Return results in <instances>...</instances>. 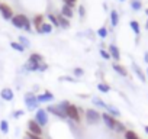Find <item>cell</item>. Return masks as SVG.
<instances>
[{
  "mask_svg": "<svg viewBox=\"0 0 148 139\" xmlns=\"http://www.w3.org/2000/svg\"><path fill=\"white\" fill-rule=\"evenodd\" d=\"M23 103H25V106H26V110H29V112H36V110L39 109V102H38L36 94H35L34 91L25 93V96H23Z\"/></svg>",
  "mask_w": 148,
  "mask_h": 139,
  "instance_id": "1",
  "label": "cell"
},
{
  "mask_svg": "<svg viewBox=\"0 0 148 139\" xmlns=\"http://www.w3.org/2000/svg\"><path fill=\"white\" fill-rule=\"evenodd\" d=\"M84 117H86V123L87 125H99L102 120V113L97 109H87L84 110Z\"/></svg>",
  "mask_w": 148,
  "mask_h": 139,
  "instance_id": "2",
  "label": "cell"
},
{
  "mask_svg": "<svg viewBox=\"0 0 148 139\" xmlns=\"http://www.w3.org/2000/svg\"><path fill=\"white\" fill-rule=\"evenodd\" d=\"M67 120L70 122H74V123H80L82 122V114H80V110H79V106L76 104H70V107L67 109Z\"/></svg>",
  "mask_w": 148,
  "mask_h": 139,
  "instance_id": "3",
  "label": "cell"
},
{
  "mask_svg": "<svg viewBox=\"0 0 148 139\" xmlns=\"http://www.w3.org/2000/svg\"><path fill=\"white\" fill-rule=\"evenodd\" d=\"M34 120L41 126V127H45L47 125H48V122H49V117H48V112L45 110V109H38L36 112H35V117H34Z\"/></svg>",
  "mask_w": 148,
  "mask_h": 139,
  "instance_id": "4",
  "label": "cell"
},
{
  "mask_svg": "<svg viewBox=\"0 0 148 139\" xmlns=\"http://www.w3.org/2000/svg\"><path fill=\"white\" fill-rule=\"evenodd\" d=\"M116 117H113V116H110L108 112H103L102 113V122L105 123V126L108 127V129H110V130H115V125H116Z\"/></svg>",
  "mask_w": 148,
  "mask_h": 139,
  "instance_id": "5",
  "label": "cell"
},
{
  "mask_svg": "<svg viewBox=\"0 0 148 139\" xmlns=\"http://www.w3.org/2000/svg\"><path fill=\"white\" fill-rule=\"evenodd\" d=\"M26 125H28V132H31V133H34V135H38V136H42L44 130H42V127H41L34 119L28 120Z\"/></svg>",
  "mask_w": 148,
  "mask_h": 139,
  "instance_id": "6",
  "label": "cell"
},
{
  "mask_svg": "<svg viewBox=\"0 0 148 139\" xmlns=\"http://www.w3.org/2000/svg\"><path fill=\"white\" fill-rule=\"evenodd\" d=\"M45 110H47L48 113H51L52 116H55V117H60V119H67V116H65V114L60 110L58 104H52V103H51V104H48V106H47V109H45Z\"/></svg>",
  "mask_w": 148,
  "mask_h": 139,
  "instance_id": "7",
  "label": "cell"
},
{
  "mask_svg": "<svg viewBox=\"0 0 148 139\" xmlns=\"http://www.w3.org/2000/svg\"><path fill=\"white\" fill-rule=\"evenodd\" d=\"M0 13H2L3 19H6V20H10V19L15 16L12 7H10L9 5H6V3H0Z\"/></svg>",
  "mask_w": 148,
  "mask_h": 139,
  "instance_id": "8",
  "label": "cell"
},
{
  "mask_svg": "<svg viewBox=\"0 0 148 139\" xmlns=\"http://www.w3.org/2000/svg\"><path fill=\"white\" fill-rule=\"evenodd\" d=\"M0 99L3 102H13L15 99V91L10 87H5L2 91H0Z\"/></svg>",
  "mask_w": 148,
  "mask_h": 139,
  "instance_id": "9",
  "label": "cell"
},
{
  "mask_svg": "<svg viewBox=\"0 0 148 139\" xmlns=\"http://www.w3.org/2000/svg\"><path fill=\"white\" fill-rule=\"evenodd\" d=\"M25 19H26V15L19 13V15H15V16L10 19V22H12V25H13L15 28H18V29H23V22H25Z\"/></svg>",
  "mask_w": 148,
  "mask_h": 139,
  "instance_id": "10",
  "label": "cell"
},
{
  "mask_svg": "<svg viewBox=\"0 0 148 139\" xmlns=\"http://www.w3.org/2000/svg\"><path fill=\"white\" fill-rule=\"evenodd\" d=\"M36 99H38V102H39V104L41 103H51V102H54V94L51 93V91H48V90H45L42 94H36Z\"/></svg>",
  "mask_w": 148,
  "mask_h": 139,
  "instance_id": "11",
  "label": "cell"
},
{
  "mask_svg": "<svg viewBox=\"0 0 148 139\" xmlns=\"http://www.w3.org/2000/svg\"><path fill=\"white\" fill-rule=\"evenodd\" d=\"M108 52L110 54V58L115 59V62H119V59H121V51H119V48H118L115 44H110V45H109Z\"/></svg>",
  "mask_w": 148,
  "mask_h": 139,
  "instance_id": "12",
  "label": "cell"
},
{
  "mask_svg": "<svg viewBox=\"0 0 148 139\" xmlns=\"http://www.w3.org/2000/svg\"><path fill=\"white\" fill-rule=\"evenodd\" d=\"M23 70L26 73H36L38 70H39V62H35V61H31L28 59L23 65Z\"/></svg>",
  "mask_w": 148,
  "mask_h": 139,
  "instance_id": "13",
  "label": "cell"
},
{
  "mask_svg": "<svg viewBox=\"0 0 148 139\" xmlns=\"http://www.w3.org/2000/svg\"><path fill=\"white\" fill-rule=\"evenodd\" d=\"M132 70H134V73H135V76L139 78V81L141 83H147V76H145V73L141 70V67L138 65V64H132Z\"/></svg>",
  "mask_w": 148,
  "mask_h": 139,
  "instance_id": "14",
  "label": "cell"
},
{
  "mask_svg": "<svg viewBox=\"0 0 148 139\" xmlns=\"http://www.w3.org/2000/svg\"><path fill=\"white\" fill-rule=\"evenodd\" d=\"M112 68H113V71H115L116 74H119L121 77H128V70H126L122 64L113 62V64H112Z\"/></svg>",
  "mask_w": 148,
  "mask_h": 139,
  "instance_id": "15",
  "label": "cell"
},
{
  "mask_svg": "<svg viewBox=\"0 0 148 139\" xmlns=\"http://www.w3.org/2000/svg\"><path fill=\"white\" fill-rule=\"evenodd\" d=\"M52 28H54V26H52L49 22H44V23L36 29V32H38V33H51V32H52Z\"/></svg>",
  "mask_w": 148,
  "mask_h": 139,
  "instance_id": "16",
  "label": "cell"
},
{
  "mask_svg": "<svg viewBox=\"0 0 148 139\" xmlns=\"http://www.w3.org/2000/svg\"><path fill=\"white\" fill-rule=\"evenodd\" d=\"M92 103H93L96 107L103 109V110H106V107H108V103L103 102V100H102L100 97H97V96H93V97H92Z\"/></svg>",
  "mask_w": 148,
  "mask_h": 139,
  "instance_id": "17",
  "label": "cell"
},
{
  "mask_svg": "<svg viewBox=\"0 0 148 139\" xmlns=\"http://www.w3.org/2000/svg\"><path fill=\"white\" fill-rule=\"evenodd\" d=\"M57 19H58V25H60V28H62V29H68V28H70V19L64 18L61 13L57 15Z\"/></svg>",
  "mask_w": 148,
  "mask_h": 139,
  "instance_id": "18",
  "label": "cell"
},
{
  "mask_svg": "<svg viewBox=\"0 0 148 139\" xmlns=\"http://www.w3.org/2000/svg\"><path fill=\"white\" fill-rule=\"evenodd\" d=\"M105 112H108L110 116H113V117H119L121 116V110L116 107V106H113V104H108V107H106V110Z\"/></svg>",
  "mask_w": 148,
  "mask_h": 139,
  "instance_id": "19",
  "label": "cell"
},
{
  "mask_svg": "<svg viewBox=\"0 0 148 139\" xmlns=\"http://www.w3.org/2000/svg\"><path fill=\"white\" fill-rule=\"evenodd\" d=\"M61 15H62L64 18H67V19H71V18H73V15H74L73 7H70V6L64 5V6L61 7Z\"/></svg>",
  "mask_w": 148,
  "mask_h": 139,
  "instance_id": "20",
  "label": "cell"
},
{
  "mask_svg": "<svg viewBox=\"0 0 148 139\" xmlns=\"http://www.w3.org/2000/svg\"><path fill=\"white\" fill-rule=\"evenodd\" d=\"M123 139H141V138H139V135H138L135 130H132V129H126L125 133H123Z\"/></svg>",
  "mask_w": 148,
  "mask_h": 139,
  "instance_id": "21",
  "label": "cell"
},
{
  "mask_svg": "<svg viewBox=\"0 0 148 139\" xmlns=\"http://www.w3.org/2000/svg\"><path fill=\"white\" fill-rule=\"evenodd\" d=\"M118 23H119V13L116 10H112L110 12V25L115 28V26H118Z\"/></svg>",
  "mask_w": 148,
  "mask_h": 139,
  "instance_id": "22",
  "label": "cell"
},
{
  "mask_svg": "<svg viewBox=\"0 0 148 139\" xmlns=\"http://www.w3.org/2000/svg\"><path fill=\"white\" fill-rule=\"evenodd\" d=\"M44 22H45V20H44V16H42V15H36V16L32 19V25L35 26V29H38Z\"/></svg>",
  "mask_w": 148,
  "mask_h": 139,
  "instance_id": "23",
  "label": "cell"
},
{
  "mask_svg": "<svg viewBox=\"0 0 148 139\" xmlns=\"http://www.w3.org/2000/svg\"><path fill=\"white\" fill-rule=\"evenodd\" d=\"M0 132H2L3 135H8L9 133V122L6 119L0 120Z\"/></svg>",
  "mask_w": 148,
  "mask_h": 139,
  "instance_id": "24",
  "label": "cell"
},
{
  "mask_svg": "<svg viewBox=\"0 0 148 139\" xmlns=\"http://www.w3.org/2000/svg\"><path fill=\"white\" fill-rule=\"evenodd\" d=\"M129 26H131V29L134 31V33H135L136 36L141 33V28H139V23H138L136 20H131V22H129Z\"/></svg>",
  "mask_w": 148,
  "mask_h": 139,
  "instance_id": "25",
  "label": "cell"
},
{
  "mask_svg": "<svg viewBox=\"0 0 148 139\" xmlns=\"http://www.w3.org/2000/svg\"><path fill=\"white\" fill-rule=\"evenodd\" d=\"M28 59H31V61H35V62H44V57L41 55V54H38V52H32L31 55H29V58Z\"/></svg>",
  "mask_w": 148,
  "mask_h": 139,
  "instance_id": "26",
  "label": "cell"
},
{
  "mask_svg": "<svg viewBox=\"0 0 148 139\" xmlns=\"http://www.w3.org/2000/svg\"><path fill=\"white\" fill-rule=\"evenodd\" d=\"M57 104H58L60 110H61V112L65 114V113H67V109L70 107V104H71V103H70L68 100H62V102H60V103H57ZM65 116H67V114H65Z\"/></svg>",
  "mask_w": 148,
  "mask_h": 139,
  "instance_id": "27",
  "label": "cell"
},
{
  "mask_svg": "<svg viewBox=\"0 0 148 139\" xmlns=\"http://www.w3.org/2000/svg\"><path fill=\"white\" fill-rule=\"evenodd\" d=\"M10 46H12V49H15V51H18V52H25V49H26L22 44L15 42V41H12V42H10Z\"/></svg>",
  "mask_w": 148,
  "mask_h": 139,
  "instance_id": "28",
  "label": "cell"
},
{
  "mask_svg": "<svg viewBox=\"0 0 148 139\" xmlns=\"http://www.w3.org/2000/svg\"><path fill=\"white\" fill-rule=\"evenodd\" d=\"M97 90H99L100 93H105V94H106V93L110 91V86H109L108 83H99V84H97Z\"/></svg>",
  "mask_w": 148,
  "mask_h": 139,
  "instance_id": "29",
  "label": "cell"
},
{
  "mask_svg": "<svg viewBox=\"0 0 148 139\" xmlns=\"http://www.w3.org/2000/svg\"><path fill=\"white\" fill-rule=\"evenodd\" d=\"M125 130H126V126L122 123V122H119V120H116V125H115V132L116 133H125Z\"/></svg>",
  "mask_w": 148,
  "mask_h": 139,
  "instance_id": "30",
  "label": "cell"
},
{
  "mask_svg": "<svg viewBox=\"0 0 148 139\" xmlns=\"http://www.w3.org/2000/svg\"><path fill=\"white\" fill-rule=\"evenodd\" d=\"M131 7H132V10H135V12L141 10V9H142L141 0H131Z\"/></svg>",
  "mask_w": 148,
  "mask_h": 139,
  "instance_id": "31",
  "label": "cell"
},
{
  "mask_svg": "<svg viewBox=\"0 0 148 139\" xmlns=\"http://www.w3.org/2000/svg\"><path fill=\"white\" fill-rule=\"evenodd\" d=\"M47 19L49 20V23H51L52 26H57V28L60 26V25H58V19H57V16H55V15H52V13H48V15H47Z\"/></svg>",
  "mask_w": 148,
  "mask_h": 139,
  "instance_id": "32",
  "label": "cell"
},
{
  "mask_svg": "<svg viewBox=\"0 0 148 139\" xmlns=\"http://www.w3.org/2000/svg\"><path fill=\"white\" fill-rule=\"evenodd\" d=\"M73 74H74V77H76V78H80V77H83V74H84V70L80 68V67H76V68L73 70Z\"/></svg>",
  "mask_w": 148,
  "mask_h": 139,
  "instance_id": "33",
  "label": "cell"
},
{
  "mask_svg": "<svg viewBox=\"0 0 148 139\" xmlns=\"http://www.w3.org/2000/svg\"><path fill=\"white\" fill-rule=\"evenodd\" d=\"M108 29H106V26H102V28H99L97 29V35H99V38H102V39H105L106 36H108Z\"/></svg>",
  "mask_w": 148,
  "mask_h": 139,
  "instance_id": "34",
  "label": "cell"
},
{
  "mask_svg": "<svg viewBox=\"0 0 148 139\" xmlns=\"http://www.w3.org/2000/svg\"><path fill=\"white\" fill-rule=\"evenodd\" d=\"M18 42H19V44H22L25 48H29V46H31V41H29L26 36H23V35H22V36H19V41H18Z\"/></svg>",
  "mask_w": 148,
  "mask_h": 139,
  "instance_id": "35",
  "label": "cell"
},
{
  "mask_svg": "<svg viewBox=\"0 0 148 139\" xmlns=\"http://www.w3.org/2000/svg\"><path fill=\"white\" fill-rule=\"evenodd\" d=\"M23 31H26V32H31V31H32V22L29 20L28 16H26L25 22H23Z\"/></svg>",
  "mask_w": 148,
  "mask_h": 139,
  "instance_id": "36",
  "label": "cell"
},
{
  "mask_svg": "<svg viewBox=\"0 0 148 139\" xmlns=\"http://www.w3.org/2000/svg\"><path fill=\"white\" fill-rule=\"evenodd\" d=\"M60 80H61V81H70V83H79V78L70 77V76H64V77H61Z\"/></svg>",
  "mask_w": 148,
  "mask_h": 139,
  "instance_id": "37",
  "label": "cell"
},
{
  "mask_svg": "<svg viewBox=\"0 0 148 139\" xmlns=\"http://www.w3.org/2000/svg\"><path fill=\"white\" fill-rule=\"evenodd\" d=\"M100 57L103 58V59H110V54L108 52V49H103V48H100Z\"/></svg>",
  "mask_w": 148,
  "mask_h": 139,
  "instance_id": "38",
  "label": "cell"
},
{
  "mask_svg": "<svg viewBox=\"0 0 148 139\" xmlns=\"http://www.w3.org/2000/svg\"><path fill=\"white\" fill-rule=\"evenodd\" d=\"M25 114V110H22V109H19V110H16V112H13V114H12V117L13 119H19V117H22Z\"/></svg>",
  "mask_w": 148,
  "mask_h": 139,
  "instance_id": "39",
  "label": "cell"
},
{
  "mask_svg": "<svg viewBox=\"0 0 148 139\" xmlns=\"http://www.w3.org/2000/svg\"><path fill=\"white\" fill-rule=\"evenodd\" d=\"M23 139H42V138L38 136V135H34V133H31V132H26L25 136H23Z\"/></svg>",
  "mask_w": 148,
  "mask_h": 139,
  "instance_id": "40",
  "label": "cell"
},
{
  "mask_svg": "<svg viewBox=\"0 0 148 139\" xmlns=\"http://www.w3.org/2000/svg\"><path fill=\"white\" fill-rule=\"evenodd\" d=\"M48 70V64L47 62H41L39 64V70H38V73H45Z\"/></svg>",
  "mask_w": 148,
  "mask_h": 139,
  "instance_id": "41",
  "label": "cell"
},
{
  "mask_svg": "<svg viewBox=\"0 0 148 139\" xmlns=\"http://www.w3.org/2000/svg\"><path fill=\"white\" fill-rule=\"evenodd\" d=\"M62 2H64V5H67L70 7H74V6H76V3H77V0H62Z\"/></svg>",
  "mask_w": 148,
  "mask_h": 139,
  "instance_id": "42",
  "label": "cell"
},
{
  "mask_svg": "<svg viewBox=\"0 0 148 139\" xmlns=\"http://www.w3.org/2000/svg\"><path fill=\"white\" fill-rule=\"evenodd\" d=\"M79 15H80V18H84V16H86V9H84V6H80V7H79Z\"/></svg>",
  "mask_w": 148,
  "mask_h": 139,
  "instance_id": "43",
  "label": "cell"
},
{
  "mask_svg": "<svg viewBox=\"0 0 148 139\" xmlns=\"http://www.w3.org/2000/svg\"><path fill=\"white\" fill-rule=\"evenodd\" d=\"M144 61L148 64V52H145V54H144Z\"/></svg>",
  "mask_w": 148,
  "mask_h": 139,
  "instance_id": "44",
  "label": "cell"
},
{
  "mask_svg": "<svg viewBox=\"0 0 148 139\" xmlns=\"http://www.w3.org/2000/svg\"><path fill=\"white\" fill-rule=\"evenodd\" d=\"M144 130H145V133L148 135V125H145V126H144Z\"/></svg>",
  "mask_w": 148,
  "mask_h": 139,
  "instance_id": "45",
  "label": "cell"
},
{
  "mask_svg": "<svg viewBox=\"0 0 148 139\" xmlns=\"http://www.w3.org/2000/svg\"><path fill=\"white\" fill-rule=\"evenodd\" d=\"M145 29L148 31V20H147V23H145Z\"/></svg>",
  "mask_w": 148,
  "mask_h": 139,
  "instance_id": "46",
  "label": "cell"
},
{
  "mask_svg": "<svg viewBox=\"0 0 148 139\" xmlns=\"http://www.w3.org/2000/svg\"><path fill=\"white\" fill-rule=\"evenodd\" d=\"M145 76H147V81H148V68H147V74Z\"/></svg>",
  "mask_w": 148,
  "mask_h": 139,
  "instance_id": "47",
  "label": "cell"
},
{
  "mask_svg": "<svg viewBox=\"0 0 148 139\" xmlns=\"http://www.w3.org/2000/svg\"><path fill=\"white\" fill-rule=\"evenodd\" d=\"M145 13H147V16H148V9H147V10H145Z\"/></svg>",
  "mask_w": 148,
  "mask_h": 139,
  "instance_id": "48",
  "label": "cell"
},
{
  "mask_svg": "<svg viewBox=\"0 0 148 139\" xmlns=\"http://www.w3.org/2000/svg\"><path fill=\"white\" fill-rule=\"evenodd\" d=\"M121 2H125V0H121Z\"/></svg>",
  "mask_w": 148,
  "mask_h": 139,
  "instance_id": "49",
  "label": "cell"
}]
</instances>
